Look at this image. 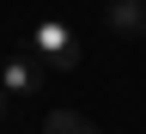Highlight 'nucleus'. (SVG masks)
Wrapping results in <instances>:
<instances>
[{"label": "nucleus", "instance_id": "f257e3e1", "mask_svg": "<svg viewBox=\"0 0 146 134\" xmlns=\"http://www.w3.org/2000/svg\"><path fill=\"white\" fill-rule=\"evenodd\" d=\"M31 55L43 67H79V37H73V25L67 18H55V12H43V18H31Z\"/></svg>", "mask_w": 146, "mask_h": 134}, {"label": "nucleus", "instance_id": "f03ea898", "mask_svg": "<svg viewBox=\"0 0 146 134\" xmlns=\"http://www.w3.org/2000/svg\"><path fill=\"white\" fill-rule=\"evenodd\" d=\"M36 85H43V61H36L31 49L0 55V91H6V98H31Z\"/></svg>", "mask_w": 146, "mask_h": 134}, {"label": "nucleus", "instance_id": "7ed1b4c3", "mask_svg": "<svg viewBox=\"0 0 146 134\" xmlns=\"http://www.w3.org/2000/svg\"><path fill=\"white\" fill-rule=\"evenodd\" d=\"M104 25L116 37H146V0H104Z\"/></svg>", "mask_w": 146, "mask_h": 134}, {"label": "nucleus", "instance_id": "20e7f679", "mask_svg": "<svg viewBox=\"0 0 146 134\" xmlns=\"http://www.w3.org/2000/svg\"><path fill=\"white\" fill-rule=\"evenodd\" d=\"M43 134H98V122H91V116H79V110H49Z\"/></svg>", "mask_w": 146, "mask_h": 134}, {"label": "nucleus", "instance_id": "39448f33", "mask_svg": "<svg viewBox=\"0 0 146 134\" xmlns=\"http://www.w3.org/2000/svg\"><path fill=\"white\" fill-rule=\"evenodd\" d=\"M6 104H12V98H6V91H0V116H6Z\"/></svg>", "mask_w": 146, "mask_h": 134}]
</instances>
